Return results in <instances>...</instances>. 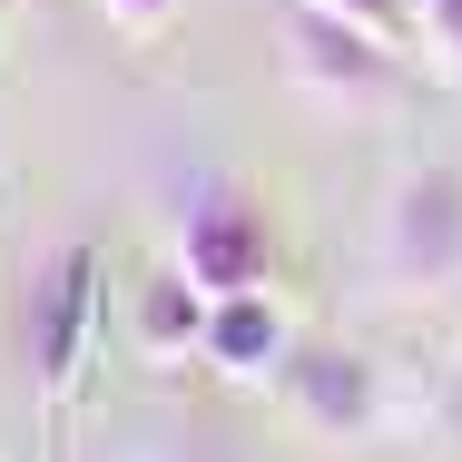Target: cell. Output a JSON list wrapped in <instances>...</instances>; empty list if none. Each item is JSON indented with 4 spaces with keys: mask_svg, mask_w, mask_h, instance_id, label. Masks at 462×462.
Instances as JSON below:
<instances>
[{
    "mask_svg": "<svg viewBox=\"0 0 462 462\" xmlns=\"http://www.w3.org/2000/svg\"><path fill=\"white\" fill-rule=\"evenodd\" d=\"M256 345H276V325H256V305H236L226 315V355H256Z\"/></svg>",
    "mask_w": 462,
    "mask_h": 462,
    "instance_id": "obj_4",
    "label": "cell"
},
{
    "mask_svg": "<svg viewBox=\"0 0 462 462\" xmlns=\"http://www.w3.org/2000/svg\"><path fill=\"white\" fill-rule=\"evenodd\" d=\"M79 315H89V246H69V256L50 266V285H40V374H69Z\"/></svg>",
    "mask_w": 462,
    "mask_h": 462,
    "instance_id": "obj_1",
    "label": "cell"
},
{
    "mask_svg": "<svg viewBox=\"0 0 462 462\" xmlns=\"http://www.w3.org/2000/svg\"><path fill=\"white\" fill-rule=\"evenodd\" d=\"M256 256H266V246H256V226H246L236 207H207V217H197V236H187V266H197V285H226V295L256 276Z\"/></svg>",
    "mask_w": 462,
    "mask_h": 462,
    "instance_id": "obj_2",
    "label": "cell"
},
{
    "mask_svg": "<svg viewBox=\"0 0 462 462\" xmlns=\"http://www.w3.org/2000/svg\"><path fill=\"white\" fill-rule=\"evenodd\" d=\"M128 10H138V20H148V10H158V0H128Z\"/></svg>",
    "mask_w": 462,
    "mask_h": 462,
    "instance_id": "obj_5",
    "label": "cell"
},
{
    "mask_svg": "<svg viewBox=\"0 0 462 462\" xmlns=\"http://www.w3.org/2000/svg\"><path fill=\"white\" fill-rule=\"evenodd\" d=\"M403 256L413 266H443L453 256V178H423L403 197Z\"/></svg>",
    "mask_w": 462,
    "mask_h": 462,
    "instance_id": "obj_3",
    "label": "cell"
}]
</instances>
